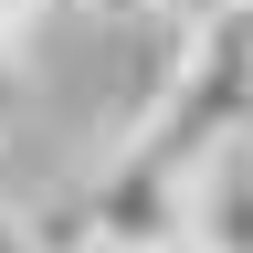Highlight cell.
<instances>
[{
  "label": "cell",
  "instance_id": "cell-7",
  "mask_svg": "<svg viewBox=\"0 0 253 253\" xmlns=\"http://www.w3.org/2000/svg\"><path fill=\"white\" fill-rule=\"evenodd\" d=\"M11 32H21V21H11V11H0V84H11Z\"/></svg>",
  "mask_w": 253,
  "mask_h": 253
},
{
  "label": "cell",
  "instance_id": "cell-3",
  "mask_svg": "<svg viewBox=\"0 0 253 253\" xmlns=\"http://www.w3.org/2000/svg\"><path fill=\"white\" fill-rule=\"evenodd\" d=\"M21 221H32L42 253H95V201H84V190H63L53 211H21Z\"/></svg>",
  "mask_w": 253,
  "mask_h": 253
},
{
  "label": "cell",
  "instance_id": "cell-4",
  "mask_svg": "<svg viewBox=\"0 0 253 253\" xmlns=\"http://www.w3.org/2000/svg\"><path fill=\"white\" fill-rule=\"evenodd\" d=\"M158 11H169L190 42H201V32H221V21H243V0H158Z\"/></svg>",
  "mask_w": 253,
  "mask_h": 253
},
{
  "label": "cell",
  "instance_id": "cell-1",
  "mask_svg": "<svg viewBox=\"0 0 253 253\" xmlns=\"http://www.w3.org/2000/svg\"><path fill=\"white\" fill-rule=\"evenodd\" d=\"M95 201V253H190V169L158 148H116L84 179Z\"/></svg>",
  "mask_w": 253,
  "mask_h": 253
},
{
  "label": "cell",
  "instance_id": "cell-6",
  "mask_svg": "<svg viewBox=\"0 0 253 253\" xmlns=\"http://www.w3.org/2000/svg\"><path fill=\"white\" fill-rule=\"evenodd\" d=\"M95 21H126V11H158V0H84Z\"/></svg>",
  "mask_w": 253,
  "mask_h": 253
},
{
  "label": "cell",
  "instance_id": "cell-8",
  "mask_svg": "<svg viewBox=\"0 0 253 253\" xmlns=\"http://www.w3.org/2000/svg\"><path fill=\"white\" fill-rule=\"evenodd\" d=\"M0 11H11V21H32V11H42V0H0Z\"/></svg>",
  "mask_w": 253,
  "mask_h": 253
},
{
  "label": "cell",
  "instance_id": "cell-5",
  "mask_svg": "<svg viewBox=\"0 0 253 253\" xmlns=\"http://www.w3.org/2000/svg\"><path fill=\"white\" fill-rule=\"evenodd\" d=\"M0 253H42V243H32V221H21V211H0Z\"/></svg>",
  "mask_w": 253,
  "mask_h": 253
},
{
  "label": "cell",
  "instance_id": "cell-2",
  "mask_svg": "<svg viewBox=\"0 0 253 253\" xmlns=\"http://www.w3.org/2000/svg\"><path fill=\"white\" fill-rule=\"evenodd\" d=\"M190 253H253V126L190 169Z\"/></svg>",
  "mask_w": 253,
  "mask_h": 253
}]
</instances>
